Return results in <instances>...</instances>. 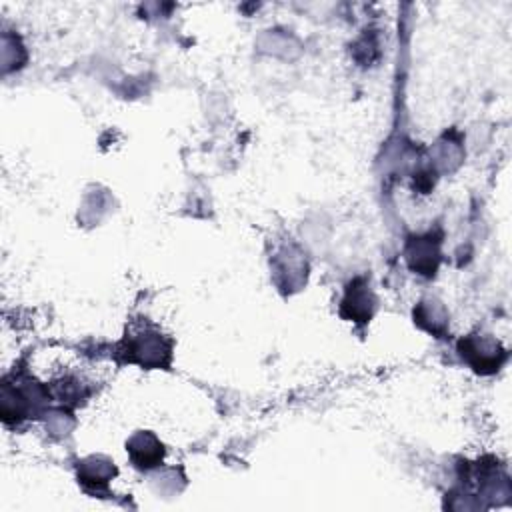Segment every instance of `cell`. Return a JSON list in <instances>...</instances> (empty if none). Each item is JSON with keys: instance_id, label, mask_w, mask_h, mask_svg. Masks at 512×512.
<instances>
[{"instance_id": "cell-1", "label": "cell", "mask_w": 512, "mask_h": 512, "mask_svg": "<svg viewBox=\"0 0 512 512\" xmlns=\"http://www.w3.org/2000/svg\"><path fill=\"white\" fill-rule=\"evenodd\" d=\"M116 354L122 362L138 364L146 370L166 368L172 362V340L152 324H142L124 334Z\"/></svg>"}, {"instance_id": "cell-2", "label": "cell", "mask_w": 512, "mask_h": 512, "mask_svg": "<svg viewBox=\"0 0 512 512\" xmlns=\"http://www.w3.org/2000/svg\"><path fill=\"white\" fill-rule=\"evenodd\" d=\"M52 398L50 388L30 376H18L14 384H2L0 414L6 424L40 416L42 406Z\"/></svg>"}, {"instance_id": "cell-3", "label": "cell", "mask_w": 512, "mask_h": 512, "mask_svg": "<svg viewBox=\"0 0 512 512\" xmlns=\"http://www.w3.org/2000/svg\"><path fill=\"white\" fill-rule=\"evenodd\" d=\"M458 354L478 374H494L506 362V348L492 336L468 334L458 342Z\"/></svg>"}, {"instance_id": "cell-4", "label": "cell", "mask_w": 512, "mask_h": 512, "mask_svg": "<svg viewBox=\"0 0 512 512\" xmlns=\"http://www.w3.org/2000/svg\"><path fill=\"white\" fill-rule=\"evenodd\" d=\"M378 300L376 294L370 286V276L360 274L354 276L346 286H344V296L340 300V316L344 320H350L354 324H368L376 312Z\"/></svg>"}, {"instance_id": "cell-5", "label": "cell", "mask_w": 512, "mask_h": 512, "mask_svg": "<svg viewBox=\"0 0 512 512\" xmlns=\"http://www.w3.org/2000/svg\"><path fill=\"white\" fill-rule=\"evenodd\" d=\"M440 242H442V234L440 232H426V234H418V236H408L406 248H404V256L408 266L426 276L432 278L438 270L440 264Z\"/></svg>"}, {"instance_id": "cell-6", "label": "cell", "mask_w": 512, "mask_h": 512, "mask_svg": "<svg viewBox=\"0 0 512 512\" xmlns=\"http://www.w3.org/2000/svg\"><path fill=\"white\" fill-rule=\"evenodd\" d=\"M126 452L138 470H152L164 460V446L152 432H136L126 442Z\"/></svg>"}, {"instance_id": "cell-7", "label": "cell", "mask_w": 512, "mask_h": 512, "mask_svg": "<svg viewBox=\"0 0 512 512\" xmlns=\"http://www.w3.org/2000/svg\"><path fill=\"white\" fill-rule=\"evenodd\" d=\"M116 476V466L108 458L92 456L82 460L78 466V482L88 492H100L108 486V482Z\"/></svg>"}]
</instances>
